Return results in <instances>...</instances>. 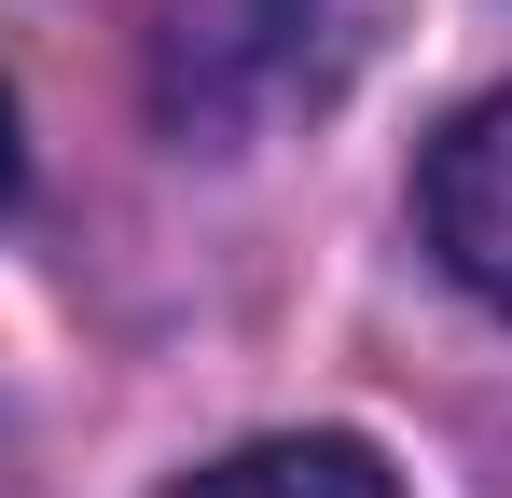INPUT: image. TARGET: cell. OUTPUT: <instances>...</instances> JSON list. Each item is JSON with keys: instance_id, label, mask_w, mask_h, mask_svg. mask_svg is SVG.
I'll list each match as a JSON object with an SVG mask.
<instances>
[{"instance_id": "6da1fadb", "label": "cell", "mask_w": 512, "mask_h": 498, "mask_svg": "<svg viewBox=\"0 0 512 498\" xmlns=\"http://www.w3.org/2000/svg\"><path fill=\"white\" fill-rule=\"evenodd\" d=\"M429 249L512 319V97L457 111V125L429 139Z\"/></svg>"}, {"instance_id": "7a4b0ae2", "label": "cell", "mask_w": 512, "mask_h": 498, "mask_svg": "<svg viewBox=\"0 0 512 498\" xmlns=\"http://www.w3.org/2000/svg\"><path fill=\"white\" fill-rule=\"evenodd\" d=\"M167 498H402V471L346 429H277V443H236V457L180 471Z\"/></svg>"}, {"instance_id": "3957f363", "label": "cell", "mask_w": 512, "mask_h": 498, "mask_svg": "<svg viewBox=\"0 0 512 498\" xmlns=\"http://www.w3.org/2000/svg\"><path fill=\"white\" fill-rule=\"evenodd\" d=\"M28 180V111H14V83H0V194Z\"/></svg>"}]
</instances>
